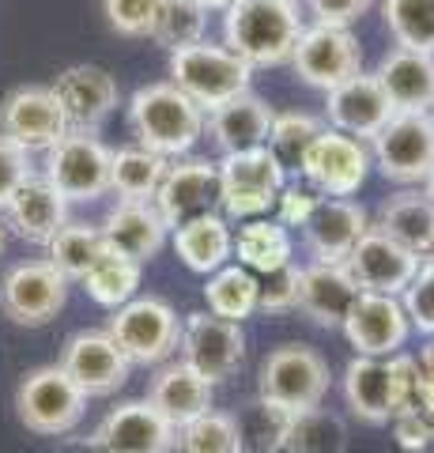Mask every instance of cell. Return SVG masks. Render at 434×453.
I'll list each match as a JSON object with an SVG mask.
<instances>
[{
  "instance_id": "6da1fadb",
  "label": "cell",
  "mask_w": 434,
  "mask_h": 453,
  "mask_svg": "<svg viewBox=\"0 0 434 453\" xmlns=\"http://www.w3.org/2000/svg\"><path fill=\"white\" fill-rule=\"evenodd\" d=\"M306 31L299 0H231L223 8V46L249 68L291 65Z\"/></svg>"
},
{
  "instance_id": "7a4b0ae2",
  "label": "cell",
  "mask_w": 434,
  "mask_h": 453,
  "mask_svg": "<svg viewBox=\"0 0 434 453\" xmlns=\"http://www.w3.org/2000/svg\"><path fill=\"white\" fill-rule=\"evenodd\" d=\"M129 125L140 148L163 155V159H186L204 136L208 113L178 91L171 80L144 83L129 98Z\"/></svg>"
},
{
  "instance_id": "3957f363",
  "label": "cell",
  "mask_w": 434,
  "mask_h": 453,
  "mask_svg": "<svg viewBox=\"0 0 434 453\" xmlns=\"http://www.w3.org/2000/svg\"><path fill=\"white\" fill-rule=\"evenodd\" d=\"M415 381H419V366L404 351L389 359L355 356L344 371V401L355 419L382 427V423H393L397 412H408Z\"/></svg>"
},
{
  "instance_id": "277c9868",
  "label": "cell",
  "mask_w": 434,
  "mask_h": 453,
  "mask_svg": "<svg viewBox=\"0 0 434 453\" xmlns=\"http://www.w3.org/2000/svg\"><path fill=\"white\" fill-rule=\"evenodd\" d=\"M171 83L178 91H186L193 103L204 113H212L216 106H223L227 98L249 91L254 83V68H249L242 57L231 53L227 46H216V42H197V46L174 50L171 61Z\"/></svg>"
},
{
  "instance_id": "5b68a950",
  "label": "cell",
  "mask_w": 434,
  "mask_h": 453,
  "mask_svg": "<svg viewBox=\"0 0 434 453\" xmlns=\"http://www.w3.org/2000/svg\"><path fill=\"white\" fill-rule=\"evenodd\" d=\"M106 333L133 366H159L178 351L181 318L159 295H136L125 306L110 310Z\"/></svg>"
},
{
  "instance_id": "8992f818",
  "label": "cell",
  "mask_w": 434,
  "mask_h": 453,
  "mask_svg": "<svg viewBox=\"0 0 434 453\" xmlns=\"http://www.w3.org/2000/svg\"><path fill=\"white\" fill-rule=\"evenodd\" d=\"M88 412V393L65 374L61 363L34 366L16 389V416L27 431L42 438H61L80 427Z\"/></svg>"
},
{
  "instance_id": "52a82bcc",
  "label": "cell",
  "mask_w": 434,
  "mask_h": 453,
  "mask_svg": "<svg viewBox=\"0 0 434 453\" xmlns=\"http://www.w3.org/2000/svg\"><path fill=\"white\" fill-rule=\"evenodd\" d=\"M329 381H332L329 363L317 348L279 344L261 363L257 396L284 404V408H291V412H306V408H317L321 401H325Z\"/></svg>"
},
{
  "instance_id": "ba28073f",
  "label": "cell",
  "mask_w": 434,
  "mask_h": 453,
  "mask_svg": "<svg viewBox=\"0 0 434 453\" xmlns=\"http://www.w3.org/2000/svg\"><path fill=\"white\" fill-rule=\"evenodd\" d=\"M370 163L397 186H423L434 170V118L397 110L370 140Z\"/></svg>"
},
{
  "instance_id": "9c48e42d",
  "label": "cell",
  "mask_w": 434,
  "mask_h": 453,
  "mask_svg": "<svg viewBox=\"0 0 434 453\" xmlns=\"http://www.w3.org/2000/svg\"><path fill=\"white\" fill-rule=\"evenodd\" d=\"M110 151L99 133H80V129H68L57 144L46 151V174L53 181L68 204H80V201H99V196L110 193Z\"/></svg>"
},
{
  "instance_id": "30bf717a",
  "label": "cell",
  "mask_w": 434,
  "mask_h": 453,
  "mask_svg": "<svg viewBox=\"0 0 434 453\" xmlns=\"http://www.w3.org/2000/svg\"><path fill=\"white\" fill-rule=\"evenodd\" d=\"M68 280L49 261H19L0 280V310L11 325L42 329L65 310Z\"/></svg>"
},
{
  "instance_id": "8fae6325",
  "label": "cell",
  "mask_w": 434,
  "mask_h": 453,
  "mask_svg": "<svg viewBox=\"0 0 434 453\" xmlns=\"http://www.w3.org/2000/svg\"><path fill=\"white\" fill-rule=\"evenodd\" d=\"M181 363H189L201 378H208L212 386L227 381L246 359V333L238 321L216 318L208 310L181 318V340H178Z\"/></svg>"
},
{
  "instance_id": "7c38bea8",
  "label": "cell",
  "mask_w": 434,
  "mask_h": 453,
  "mask_svg": "<svg viewBox=\"0 0 434 453\" xmlns=\"http://www.w3.org/2000/svg\"><path fill=\"white\" fill-rule=\"evenodd\" d=\"M291 68L299 73L302 83L317 91H332L344 80L362 73V50L352 27H325V23H306L299 35V46L291 53Z\"/></svg>"
},
{
  "instance_id": "4fadbf2b",
  "label": "cell",
  "mask_w": 434,
  "mask_h": 453,
  "mask_svg": "<svg viewBox=\"0 0 434 453\" xmlns=\"http://www.w3.org/2000/svg\"><path fill=\"white\" fill-rule=\"evenodd\" d=\"M370 148L355 136H344L325 125V133L314 140V148L306 151L302 163V181L321 193V196H352L362 189V181L370 174Z\"/></svg>"
},
{
  "instance_id": "5bb4252c",
  "label": "cell",
  "mask_w": 434,
  "mask_h": 453,
  "mask_svg": "<svg viewBox=\"0 0 434 453\" xmlns=\"http://www.w3.org/2000/svg\"><path fill=\"white\" fill-rule=\"evenodd\" d=\"M65 374L76 381V386L91 396H110L118 393L125 381H129L133 363L125 359V351L114 344V336L106 329H80L65 340L61 359Z\"/></svg>"
},
{
  "instance_id": "9a60e30c",
  "label": "cell",
  "mask_w": 434,
  "mask_h": 453,
  "mask_svg": "<svg viewBox=\"0 0 434 453\" xmlns=\"http://www.w3.org/2000/svg\"><path fill=\"white\" fill-rule=\"evenodd\" d=\"M68 133V118L49 88H16L0 103V136L27 155L49 151Z\"/></svg>"
},
{
  "instance_id": "2e32d148",
  "label": "cell",
  "mask_w": 434,
  "mask_h": 453,
  "mask_svg": "<svg viewBox=\"0 0 434 453\" xmlns=\"http://www.w3.org/2000/svg\"><path fill=\"white\" fill-rule=\"evenodd\" d=\"M344 336L355 348V356H377L389 359L408 344L412 321L404 314V303L397 295H370L359 291V299L352 306V314L344 318Z\"/></svg>"
},
{
  "instance_id": "e0dca14e",
  "label": "cell",
  "mask_w": 434,
  "mask_h": 453,
  "mask_svg": "<svg viewBox=\"0 0 434 453\" xmlns=\"http://www.w3.org/2000/svg\"><path fill=\"white\" fill-rule=\"evenodd\" d=\"M219 166L212 159H178L166 170L163 186L156 193V211L163 223L181 226L189 219H201L208 211H219Z\"/></svg>"
},
{
  "instance_id": "ac0fdd59",
  "label": "cell",
  "mask_w": 434,
  "mask_h": 453,
  "mask_svg": "<svg viewBox=\"0 0 434 453\" xmlns=\"http://www.w3.org/2000/svg\"><path fill=\"white\" fill-rule=\"evenodd\" d=\"M49 91L57 95V103L68 118V129H80V133H99V125L121 103L118 80L99 65H68L49 83Z\"/></svg>"
},
{
  "instance_id": "d6986e66",
  "label": "cell",
  "mask_w": 434,
  "mask_h": 453,
  "mask_svg": "<svg viewBox=\"0 0 434 453\" xmlns=\"http://www.w3.org/2000/svg\"><path fill=\"white\" fill-rule=\"evenodd\" d=\"M393 103H389L385 88L377 83L374 73H355L352 80H344L340 88L325 91V121L329 129L355 136L362 144L382 133V125L393 118Z\"/></svg>"
},
{
  "instance_id": "ffe728a7",
  "label": "cell",
  "mask_w": 434,
  "mask_h": 453,
  "mask_svg": "<svg viewBox=\"0 0 434 453\" xmlns=\"http://www.w3.org/2000/svg\"><path fill=\"white\" fill-rule=\"evenodd\" d=\"M344 268L352 273L355 288L359 291H370V295H404V288L412 283L419 257L408 253L400 242H393L389 234H382L377 226H370L367 234L359 238V246L347 253Z\"/></svg>"
},
{
  "instance_id": "44dd1931",
  "label": "cell",
  "mask_w": 434,
  "mask_h": 453,
  "mask_svg": "<svg viewBox=\"0 0 434 453\" xmlns=\"http://www.w3.org/2000/svg\"><path fill=\"white\" fill-rule=\"evenodd\" d=\"M174 434L178 431L144 396L118 404L95 431V446L103 453H174Z\"/></svg>"
},
{
  "instance_id": "7402d4cb",
  "label": "cell",
  "mask_w": 434,
  "mask_h": 453,
  "mask_svg": "<svg viewBox=\"0 0 434 453\" xmlns=\"http://www.w3.org/2000/svg\"><path fill=\"white\" fill-rule=\"evenodd\" d=\"M370 211L352 196H325L314 216L306 219V246H310L314 261L325 265H344L347 253L359 246V238L370 231Z\"/></svg>"
},
{
  "instance_id": "603a6c76",
  "label": "cell",
  "mask_w": 434,
  "mask_h": 453,
  "mask_svg": "<svg viewBox=\"0 0 434 453\" xmlns=\"http://www.w3.org/2000/svg\"><path fill=\"white\" fill-rule=\"evenodd\" d=\"M166 234H171V226L163 223V216L151 201H118L103 219L106 246L121 253V257L140 261V265L159 257L166 246Z\"/></svg>"
},
{
  "instance_id": "cb8c5ba5",
  "label": "cell",
  "mask_w": 434,
  "mask_h": 453,
  "mask_svg": "<svg viewBox=\"0 0 434 453\" xmlns=\"http://www.w3.org/2000/svg\"><path fill=\"white\" fill-rule=\"evenodd\" d=\"M4 216H8V226L23 242L49 246L61 226L68 223V201L53 189V181L46 174H31L16 189V196L8 201Z\"/></svg>"
},
{
  "instance_id": "d4e9b609",
  "label": "cell",
  "mask_w": 434,
  "mask_h": 453,
  "mask_svg": "<svg viewBox=\"0 0 434 453\" xmlns=\"http://www.w3.org/2000/svg\"><path fill=\"white\" fill-rule=\"evenodd\" d=\"M359 299V288L344 265L314 261L299 276V310L321 329H340Z\"/></svg>"
},
{
  "instance_id": "484cf974",
  "label": "cell",
  "mask_w": 434,
  "mask_h": 453,
  "mask_svg": "<svg viewBox=\"0 0 434 453\" xmlns=\"http://www.w3.org/2000/svg\"><path fill=\"white\" fill-rule=\"evenodd\" d=\"M377 83L385 88L393 110L430 113L434 110V53L393 46L374 68Z\"/></svg>"
},
{
  "instance_id": "4316f807",
  "label": "cell",
  "mask_w": 434,
  "mask_h": 453,
  "mask_svg": "<svg viewBox=\"0 0 434 453\" xmlns=\"http://www.w3.org/2000/svg\"><path fill=\"white\" fill-rule=\"evenodd\" d=\"M272 118H276V110L264 103L261 95L242 91V95L227 98L223 106H216L212 113H208V133H212L216 148H219L223 155L254 151V148L269 144Z\"/></svg>"
},
{
  "instance_id": "83f0119b",
  "label": "cell",
  "mask_w": 434,
  "mask_h": 453,
  "mask_svg": "<svg viewBox=\"0 0 434 453\" xmlns=\"http://www.w3.org/2000/svg\"><path fill=\"white\" fill-rule=\"evenodd\" d=\"M212 396H216V386L208 378H201L193 371L189 363H166L159 366V374L151 378V389H148V401L159 408V416L171 423L178 431L181 423L204 416L212 408Z\"/></svg>"
},
{
  "instance_id": "f1b7e54d",
  "label": "cell",
  "mask_w": 434,
  "mask_h": 453,
  "mask_svg": "<svg viewBox=\"0 0 434 453\" xmlns=\"http://www.w3.org/2000/svg\"><path fill=\"white\" fill-rule=\"evenodd\" d=\"M374 226L419 261H434V201L423 189H404L377 208Z\"/></svg>"
},
{
  "instance_id": "f546056e",
  "label": "cell",
  "mask_w": 434,
  "mask_h": 453,
  "mask_svg": "<svg viewBox=\"0 0 434 453\" xmlns=\"http://www.w3.org/2000/svg\"><path fill=\"white\" fill-rule=\"evenodd\" d=\"M171 242H174V253L181 257V265H186L189 273H201V276L219 273V268L231 265V257H234L231 219L219 216V211H208L201 219L174 226Z\"/></svg>"
},
{
  "instance_id": "4dcf8cb0",
  "label": "cell",
  "mask_w": 434,
  "mask_h": 453,
  "mask_svg": "<svg viewBox=\"0 0 434 453\" xmlns=\"http://www.w3.org/2000/svg\"><path fill=\"white\" fill-rule=\"evenodd\" d=\"M234 257L254 276H264L295 261V242H291V231L279 219H246L234 234Z\"/></svg>"
},
{
  "instance_id": "1f68e13d",
  "label": "cell",
  "mask_w": 434,
  "mask_h": 453,
  "mask_svg": "<svg viewBox=\"0 0 434 453\" xmlns=\"http://www.w3.org/2000/svg\"><path fill=\"white\" fill-rule=\"evenodd\" d=\"M166 170H171V159L156 151L140 144L118 148L110 159V189L118 193V201H156Z\"/></svg>"
},
{
  "instance_id": "d6a6232c",
  "label": "cell",
  "mask_w": 434,
  "mask_h": 453,
  "mask_svg": "<svg viewBox=\"0 0 434 453\" xmlns=\"http://www.w3.org/2000/svg\"><path fill=\"white\" fill-rule=\"evenodd\" d=\"M291 419H295L291 408L264 401V396H254V401L242 404L234 416L242 453H284L287 434H291Z\"/></svg>"
},
{
  "instance_id": "836d02e7",
  "label": "cell",
  "mask_w": 434,
  "mask_h": 453,
  "mask_svg": "<svg viewBox=\"0 0 434 453\" xmlns=\"http://www.w3.org/2000/svg\"><path fill=\"white\" fill-rule=\"evenodd\" d=\"M325 133V121L314 118V113H302V110H284L272 118V129H269V148L276 155V163L284 166L287 178H299L302 174V163H306V151L314 148V140Z\"/></svg>"
},
{
  "instance_id": "e575fe53",
  "label": "cell",
  "mask_w": 434,
  "mask_h": 453,
  "mask_svg": "<svg viewBox=\"0 0 434 453\" xmlns=\"http://www.w3.org/2000/svg\"><path fill=\"white\" fill-rule=\"evenodd\" d=\"M204 303L208 314L242 325L246 318L257 314V276L242 265H223L204 283Z\"/></svg>"
},
{
  "instance_id": "d590c367",
  "label": "cell",
  "mask_w": 434,
  "mask_h": 453,
  "mask_svg": "<svg viewBox=\"0 0 434 453\" xmlns=\"http://www.w3.org/2000/svg\"><path fill=\"white\" fill-rule=\"evenodd\" d=\"M46 250H49L46 261L57 268L65 280H83L110 246H106V238H103V226L72 223V219H68Z\"/></svg>"
},
{
  "instance_id": "8d00e7d4",
  "label": "cell",
  "mask_w": 434,
  "mask_h": 453,
  "mask_svg": "<svg viewBox=\"0 0 434 453\" xmlns=\"http://www.w3.org/2000/svg\"><path fill=\"white\" fill-rule=\"evenodd\" d=\"M140 276H144V265L140 261H129V257H121V253L106 250L80 283L99 306L118 310V306H125L129 299L140 295Z\"/></svg>"
},
{
  "instance_id": "74e56055",
  "label": "cell",
  "mask_w": 434,
  "mask_h": 453,
  "mask_svg": "<svg viewBox=\"0 0 434 453\" xmlns=\"http://www.w3.org/2000/svg\"><path fill=\"white\" fill-rule=\"evenodd\" d=\"M219 166V186L223 189H254V193H279L287 186L284 166L276 163V155L269 148L254 151H234L223 155Z\"/></svg>"
},
{
  "instance_id": "f35d334b",
  "label": "cell",
  "mask_w": 434,
  "mask_h": 453,
  "mask_svg": "<svg viewBox=\"0 0 434 453\" xmlns=\"http://www.w3.org/2000/svg\"><path fill=\"white\" fill-rule=\"evenodd\" d=\"M287 453H347V427L329 408H306L295 412L287 434Z\"/></svg>"
},
{
  "instance_id": "ab89813d",
  "label": "cell",
  "mask_w": 434,
  "mask_h": 453,
  "mask_svg": "<svg viewBox=\"0 0 434 453\" xmlns=\"http://www.w3.org/2000/svg\"><path fill=\"white\" fill-rule=\"evenodd\" d=\"M174 453H242L234 416L208 408L204 416L181 423L174 434Z\"/></svg>"
},
{
  "instance_id": "60d3db41",
  "label": "cell",
  "mask_w": 434,
  "mask_h": 453,
  "mask_svg": "<svg viewBox=\"0 0 434 453\" xmlns=\"http://www.w3.org/2000/svg\"><path fill=\"white\" fill-rule=\"evenodd\" d=\"M382 19L397 46L434 53V0H382Z\"/></svg>"
},
{
  "instance_id": "b9f144b4",
  "label": "cell",
  "mask_w": 434,
  "mask_h": 453,
  "mask_svg": "<svg viewBox=\"0 0 434 453\" xmlns=\"http://www.w3.org/2000/svg\"><path fill=\"white\" fill-rule=\"evenodd\" d=\"M204 31H208V8L204 4H197V0H166L151 38L174 53V50L204 42Z\"/></svg>"
},
{
  "instance_id": "7bdbcfd3",
  "label": "cell",
  "mask_w": 434,
  "mask_h": 453,
  "mask_svg": "<svg viewBox=\"0 0 434 453\" xmlns=\"http://www.w3.org/2000/svg\"><path fill=\"white\" fill-rule=\"evenodd\" d=\"M166 0H103V16L110 31L121 38H151Z\"/></svg>"
},
{
  "instance_id": "ee69618b",
  "label": "cell",
  "mask_w": 434,
  "mask_h": 453,
  "mask_svg": "<svg viewBox=\"0 0 434 453\" xmlns=\"http://www.w3.org/2000/svg\"><path fill=\"white\" fill-rule=\"evenodd\" d=\"M299 276L302 268L291 261L276 273L257 276V310L261 314H287V310H299Z\"/></svg>"
},
{
  "instance_id": "f6af8a7d",
  "label": "cell",
  "mask_w": 434,
  "mask_h": 453,
  "mask_svg": "<svg viewBox=\"0 0 434 453\" xmlns=\"http://www.w3.org/2000/svg\"><path fill=\"white\" fill-rule=\"evenodd\" d=\"M400 303H404V314H408L412 329L423 336H434V261H419L412 283L400 295Z\"/></svg>"
},
{
  "instance_id": "bcb514c9",
  "label": "cell",
  "mask_w": 434,
  "mask_h": 453,
  "mask_svg": "<svg viewBox=\"0 0 434 453\" xmlns=\"http://www.w3.org/2000/svg\"><path fill=\"white\" fill-rule=\"evenodd\" d=\"M325 201L310 181H302V178H287V186L279 189L276 196V219L284 223V226H306V219L314 216V208Z\"/></svg>"
},
{
  "instance_id": "7dc6e473",
  "label": "cell",
  "mask_w": 434,
  "mask_h": 453,
  "mask_svg": "<svg viewBox=\"0 0 434 453\" xmlns=\"http://www.w3.org/2000/svg\"><path fill=\"white\" fill-rule=\"evenodd\" d=\"M31 155L23 148H16L8 136H0V211L8 208V201L16 196V189L31 178Z\"/></svg>"
},
{
  "instance_id": "c3c4849f",
  "label": "cell",
  "mask_w": 434,
  "mask_h": 453,
  "mask_svg": "<svg viewBox=\"0 0 434 453\" xmlns=\"http://www.w3.org/2000/svg\"><path fill=\"white\" fill-rule=\"evenodd\" d=\"M374 4L377 0H306L314 23H325V27H352L367 16Z\"/></svg>"
},
{
  "instance_id": "681fc988",
  "label": "cell",
  "mask_w": 434,
  "mask_h": 453,
  "mask_svg": "<svg viewBox=\"0 0 434 453\" xmlns=\"http://www.w3.org/2000/svg\"><path fill=\"white\" fill-rule=\"evenodd\" d=\"M393 427H397V442L404 446V453L430 449L434 423H430V419H423L419 412H397V416H393Z\"/></svg>"
},
{
  "instance_id": "f907efd6",
  "label": "cell",
  "mask_w": 434,
  "mask_h": 453,
  "mask_svg": "<svg viewBox=\"0 0 434 453\" xmlns=\"http://www.w3.org/2000/svg\"><path fill=\"white\" fill-rule=\"evenodd\" d=\"M415 366H419V374H423L430 386H434V336H430V344L419 351V359H415Z\"/></svg>"
},
{
  "instance_id": "816d5d0a",
  "label": "cell",
  "mask_w": 434,
  "mask_h": 453,
  "mask_svg": "<svg viewBox=\"0 0 434 453\" xmlns=\"http://www.w3.org/2000/svg\"><path fill=\"white\" fill-rule=\"evenodd\" d=\"M197 4H204L208 12H223V8L231 4V0H197Z\"/></svg>"
},
{
  "instance_id": "f5cc1de1",
  "label": "cell",
  "mask_w": 434,
  "mask_h": 453,
  "mask_svg": "<svg viewBox=\"0 0 434 453\" xmlns=\"http://www.w3.org/2000/svg\"><path fill=\"white\" fill-rule=\"evenodd\" d=\"M423 193H427V196H430V201H434V170H430V178L423 181Z\"/></svg>"
},
{
  "instance_id": "db71d44e",
  "label": "cell",
  "mask_w": 434,
  "mask_h": 453,
  "mask_svg": "<svg viewBox=\"0 0 434 453\" xmlns=\"http://www.w3.org/2000/svg\"><path fill=\"white\" fill-rule=\"evenodd\" d=\"M0 250H4V226H0Z\"/></svg>"
},
{
  "instance_id": "11a10c76",
  "label": "cell",
  "mask_w": 434,
  "mask_h": 453,
  "mask_svg": "<svg viewBox=\"0 0 434 453\" xmlns=\"http://www.w3.org/2000/svg\"><path fill=\"white\" fill-rule=\"evenodd\" d=\"M415 453H434V449H415Z\"/></svg>"
},
{
  "instance_id": "9f6ffc18",
  "label": "cell",
  "mask_w": 434,
  "mask_h": 453,
  "mask_svg": "<svg viewBox=\"0 0 434 453\" xmlns=\"http://www.w3.org/2000/svg\"><path fill=\"white\" fill-rule=\"evenodd\" d=\"M430 118H434V110H430Z\"/></svg>"
}]
</instances>
